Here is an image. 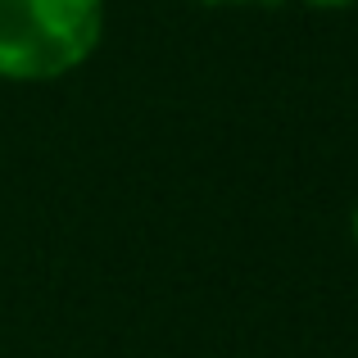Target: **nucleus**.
I'll list each match as a JSON object with an SVG mask.
<instances>
[{
	"label": "nucleus",
	"instance_id": "obj_3",
	"mask_svg": "<svg viewBox=\"0 0 358 358\" xmlns=\"http://www.w3.org/2000/svg\"><path fill=\"white\" fill-rule=\"evenodd\" d=\"M200 5H250V0H200Z\"/></svg>",
	"mask_w": 358,
	"mask_h": 358
},
{
	"label": "nucleus",
	"instance_id": "obj_2",
	"mask_svg": "<svg viewBox=\"0 0 358 358\" xmlns=\"http://www.w3.org/2000/svg\"><path fill=\"white\" fill-rule=\"evenodd\" d=\"M308 5H317V9H345V5H354V0H308Z\"/></svg>",
	"mask_w": 358,
	"mask_h": 358
},
{
	"label": "nucleus",
	"instance_id": "obj_1",
	"mask_svg": "<svg viewBox=\"0 0 358 358\" xmlns=\"http://www.w3.org/2000/svg\"><path fill=\"white\" fill-rule=\"evenodd\" d=\"M105 0H0V78L50 82L91 59Z\"/></svg>",
	"mask_w": 358,
	"mask_h": 358
},
{
	"label": "nucleus",
	"instance_id": "obj_4",
	"mask_svg": "<svg viewBox=\"0 0 358 358\" xmlns=\"http://www.w3.org/2000/svg\"><path fill=\"white\" fill-rule=\"evenodd\" d=\"M354 236H358V209H354Z\"/></svg>",
	"mask_w": 358,
	"mask_h": 358
}]
</instances>
